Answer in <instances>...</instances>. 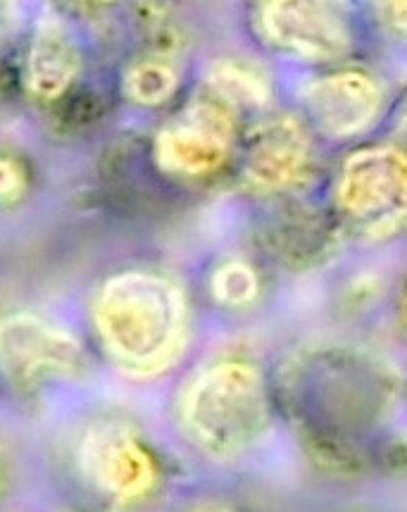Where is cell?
I'll return each mask as SVG.
<instances>
[{"label": "cell", "instance_id": "9", "mask_svg": "<svg viewBox=\"0 0 407 512\" xmlns=\"http://www.w3.org/2000/svg\"><path fill=\"white\" fill-rule=\"evenodd\" d=\"M89 465L105 491L120 501L141 498L155 484V465L127 434H100L89 443Z\"/></svg>", "mask_w": 407, "mask_h": 512}, {"label": "cell", "instance_id": "15", "mask_svg": "<svg viewBox=\"0 0 407 512\" xmlns=\"http://www.w3.org/2000/svg\"><path fill=\"white\" fill-rule=\"evenodd\" d=\"M369 3L386 29L407 36V0H369Z\"/></svg>", "mask_w": 407, "mask_h": 512}, {"label": "cell", "instance_id": "3", "mask_svg": "<svg viewBox=\"0 0 407 512\" xmlns=\"http://www.w3.org/2000/svg\"><path fill=\"white\" fill-rule=\"evenodd\" d=\"M343 220L365 239H386L407 224V153L374 146L343 162L336 184Z\"/></svg>", "mask_w": 407, "mask_h": 512}, {"label": "cell", "instance_id": "12", "mask_svg": "<svg viewBox=\"0 0 407 512\" xmlns=\"http://www.w3.org/2000/svg\"><path fill=\"white\" fill-rule=\"evenodd\" d=\"M258 293V277L243 262H227L212 277V296L229 308L248 305Z\"/></svg>", "mask_w": 407, "mask_h": 512}, {"label": "cell", "instance_id": "8", "mask_svg": "<svg viewBox=\"0 0 407 512\" xmlns=\"http://www.w3.org/2000/svg\"><path fill=\"white\" fill-rule=\"evenodd\" d=\"M310 160L308 131L296 117L279 115L253 131L246 155V177L255 189L281 191L305 177Z\"/></svg>", "mask_w": 407, "mask_h": 512}, {"label": "cell", "instance_id": "7", "mask_svg": "<svg viewBox=\"0 0 407 512\" xmlns=\"http://www.w3.org/2000/svg\"><path fill=\"white\" fill-rule=\"evenodd\" d=\"M381 101H384L381 86L369 74L358 70L319 77L303 93V103L312 122L336 139L365 131L377 120Z\"/></svg>", "mask_w": 407, "mask_h": 512}, {"label": "cell", "instance_id": "5", "mask_svg": "<svg viewBox=\"0 0 407 512\" xmlns=\"http://www.w3.org/2000/svg\"><path fill=\"white\" fill-rule=\"evenodd\" d=\"M0 370L20 384L43 377H70L84 370V353L74 336L34 315L0 320Z\"/></svg>", "mask_w": 407, "mask_h": 512}, {"label": "cell", "instance_id": "6", "mask_svg": "<svg viewBox=\"0 0 407 512\" xmlns=\"http://www.w3.org/2000/svg\"><path fill=\"white\" fill-rule=\"evenodd\" d=\"M234 122L222 105L203 101L167 124L155 139V155L167 172L200 177L215 172L229 155Z\"/></svg>", "mask_w": 407, "mask_h": 512}, {"label": "cell", "instance_id": "4", "mask_svg": "<svg viewBox=\"0 0 407 512\" xmlns=\"http://www.w3.org/2000/svg\"><path fill=\"white\" fill-rule=\"evenodd\" d=\"M262 24L274 46L300 60H338L350 48V27L338 0H269Z\"/></svg>", "mask_w": 407, "mask_h": 512}, {"label": "cell", "instance_id": "14", "mask_svg": "<svg viewBox=\"0 0 407 512\" xmlns=\"http://www.w3.org/2000/svg\"><path fill=\"white\" fill-rule=\"evenodd\" d=\"M27 179H24L22 167L15 160L0 158V203L20 201Z\"/></svg>", "mask_w": 407, "mask_h": 512}, {"label": "cell", "instance_id": "11", "mask_svg": "<svg viewBox=\"0 0 407 512\" xmlns=\"http://www.w3.org/2000/svg\"><path fill=\"white\" fill-rule=\"evenodd\" d=\"M127 96L139 105H160L177 89V74L160 60H146L131 67L124 79Z\"/></svg>", "mask_w": 407, "mask_h": 512}, {"label": "cell", "instance_id": "10", "mask_svg": "<svg viewBox=\"0 0 407 512\" xmlns=\"http://www.w3.org/2000/svg\"><path fill=\"white\" fill-rule=\"evenodd\" d=\"M79 72V51L58 22H46L31 43L27 86L36 98L53 101L70 89Z\"/></svg>", "mask_w": 407, "mask_h": 512}, {"label": "cell", "instance_id": "13", "mask_svg": "<svg viewBox=\"0 0 407 512\" xmlns=\"http://www.w3.org/2000/svg\"><path fill=\"white\" fill-rule=\"evenodd\" d=\"M215 86L219 96L227 98L229 103H236V101L255 103L265 96V91H262V86L255 81V77L236 70L234 65H229V70L215 74Z\"/></svg>", "mask_w": 407, "mask_h": 512}, {"label": "cell", "instance_id": "17", "mask_svg": "<svg viewBox=\"0 0 407 512\" xmlns=\"http://www.w3.org/2000/svg\"><path fill=\"white\" fill-rule=\"evenodd\" d=\"M405 315H407V298H405Z\"/></svg>", "mask_w": 407, "mask_h": 512}, {"label": "cell", "instance_id": "16", "mask_svg": "<svg viewBox=\"0 0 407 512\" xmlns=\"http://www.w3.org/2000/svg\"><path fill=\"white\" fill-rule=\"evenodd\" d=\"M191 512H229V508L222 503H200L196 508H191Z\"/></svg>", "mask_w": 407, "mask_h": 512}, {"label": "cell", "instance_id": "2", "mask_svg": "<svg viewBox=\"0 0 407 512\" xmlns=\"http://www.w3.org/2000/svg\"><path fill=\"white\" fill-rule=\"evenodd\" d=\"M181 415L203 451L215 458H236L267 429L260 372L248 362H217L193 379Z\"/></svg>", "mask_w": 407, "mask_h": 512}, {"label": "cell", "instance_id": "1", "mask_svg": "<svg viewBox=\"0 0 407 512\" xmlns=\"http://www.w3.org/2000/svg\"><path fill=\"white\" fill-rule=\"evenodd\" d=\"M96 324L110 353L134 370H155L177 351L184 301L167 279L124 272L100 291Z\"/></svg>", "mask_w": 407, "mask_h": 512}]
</instances>
